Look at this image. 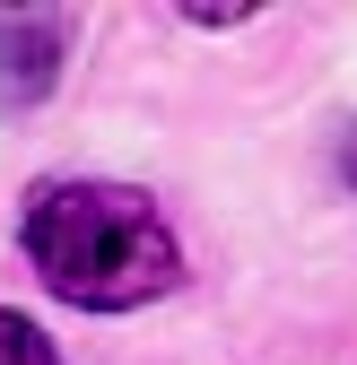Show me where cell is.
<instances>
[{
    "label": "cell",
    "mask_w": 357,
    "mask_h": 365,
    "mask_svg": "<svg viewBox=\"0 0 357 365\" xmlns=\"http://www.w3.org/2000/svg\"><path fill=\"white\" fill-rule=\"evenodd\" d=\"M53 78H61V18L0 9V96H9V105H35Z\"/></svg>",
    "instance_id": "7a4b0ae2"
},
{
    "label": "cell",
    "mask_w": 357,
    "mask_h": 365,
    "mask_svg": "<svg viewBox=\"0 0 357 365\" xmlns=\"http://www.w3.org/2000/svg\"><path fill=\"white\" fill-rule=\"evenodd\" d=\"M26 261L79 313L157 304L183 279L166 217L149 209V192H122V182H44L26 200Z\"/></svg>",
    "instance_id": "6da1fadb"
},
{
    "label": "cell",
    "mask_w": 357,
    "mask_h": 365,
    "mask_svg": "<svg viewBox=\"0 0 357 365\" xmlns=\"http://www.w3.org/2000/svg\"><path fill=\"white\" fill-rule=\"evenodd\" d=\"M0 365H61V356H53V339H44L26 313L0 304Z\"/></svg>",
    "instance_id": "3957f363"
}]
</instances>
